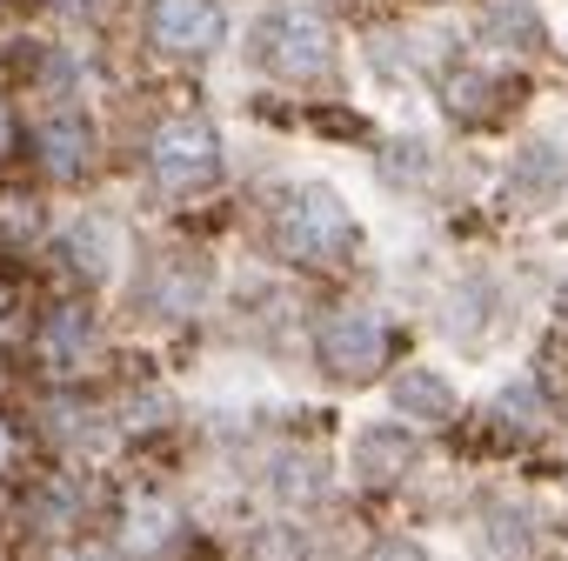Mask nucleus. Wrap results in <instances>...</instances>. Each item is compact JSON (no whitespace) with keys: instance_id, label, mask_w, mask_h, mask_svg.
Wrapping results in <instances>:
<instances>
[{"instance_id":"nucleus-1","label":"nucleus","mask_w":568,"mask_h":561,"mask_svg":"<svg viewBox=\"0 0 568 561\" xmlns=\"http://www.w3.org/2000/svg\"><path fill=\"white\" fill-rule=\"evenodd\" d=\"M241 54H247V68H261L267 81H288V88L328 81L335 74V28L308 0H274V8L254 14Z\"/></svg>"},{"instance_id":"nucleus-2","label":"nucleus","mask_w":568,"mask_h":561,"mask_svg":"<svg viewBox=\"0 0 568 561\" xmlns=\"http://www.w3.org/2000/svg\"><path fill=\"white\" fill-rule=\"evenodd\" d=\"M267 241L288 254V261H342V254L362 241V227H355V214L342 207L335 187L302 181V187H288V194L274 201V214H267Z\"/></svg>"},{"instance_id":"nucleus-3","label":"nucleus","mask_w":568,"mask_h":561,"mask_svg":"<svg viewBox=\"0 0 568 561\" xmlns=\"http://www.w3.org/2000/svg\"><path fill=\"white\" fill-rule=\"evenodd\" d=\"M148 174H154L161 194H201V187H214V174H221V134L201 114L161 121L154 141H148Z\"/></svg>"},{"instance_id":"nucleus-4","label":"nucleus","mask_w":568,"mask_h":561,"mask_svg":"<svg viewBox=\"0 0 568 561\" xmlns=\"http://www.w3.org/2000/svg\"><path fill=\"white\" fill-rule=\"evenodd\" d=\"M315 355H322L328 375H342V381H368V375L388 361V322H382L375 308L348 302V308H335V315L315 328Z\"/></svg>"},{"instance_id":"nucleus-5","label":"nucleus","mask_w":568,"mask_h":561,"mask_svg":"<svg viewBox=\"0 0 568 561\" xmlns=\"http://www.w3.org/2000/svg\"><path fill=\"white\" fill-rule=\"evenodd\" d=\"M148 41L174 61H207L227 41L221 0H148Z\"/></svg>"},{"instance_id":"nucleus-6","label":"nucleus","mask_w":568,"mask_h":561,"mask_svg":"<svg viewBox=\"0 0 568 561\" xmlns=\"http://www.w3.org/2000/svg\"><path fill=\"white\" fill-rule=\"evenodd\" d=\"M508 201H515V207H528V214H541V207L568 201V147H561V141H548V134L521 141V147L508 154Z\"/></svg>"},{"instance_id":"nucleus-7","label":"nucleus","mask_w":568,"mask_h":561,"mask_svg":"<svg viewBox=\"0 0 568 561\" xmlns=\"http://www.w3.org/2000/svg\"><path fill=\"white\" fill-rule=\"evenodd\" d=\"M34 161H41L54 181L88 174V161H94V121H88L81 108H54V114L34 128Z\"/></svg>"},{"instance_id":"nucleus-8","label":"nucleus","mask_w":568,"mask_h":561,"mask_svg":"<svg viewBox=\"0 0 568 561\" xmlns=\"http://www.w3.org/2000/svg\"><path fill=\"white\" fill-rule=\"evenodd\" d=\"M475 41L495 48V54H541L548 48V21L535 0H488L481 21H475Z\"/></svg>"},{"instance_id":"nucleus-9","label":"nucleus","mask_w":568,"mask_h":561,"mask_svg":"<svg viewBox=\"0 0 568 561\" xmlns=\"http://www.w3.org/2000/svg\"><path fill=\"white\" fill-rule=\"evenodd\" d=\"M41 361L48 368H88V355H94V322H88V308L81 302H61V308H48L41 315Z\"/></svg>"},{"instance_id":"nucleus-10","label":"nucleus","mask_w":568,"mask_h":561,"mask_svg":"<svg viewBox=\"0 0 568 561\" xmlns=\"http://www.w3.org/2000/svg\"><path fill=\"white\" fill-rule=\"evenodd\" d=\"M408 461H415V441L402 428H362V441H355L362 481H395V475H408Z\"/></svg>"},{"instance_id":"nucleus-11","label":"nucleus","mask_w":568,"mask_h":561,"mask_svg":"<svg viewBox=\"0 0 568 561\" xmlns=\"http://www.w3.org/2000/svg\"><path fill=\"white\" fill-rule=\"evenodd\" d=\"M535 541H541L535 508H521V501H495V508H488V528H481V548H488V554L515 561V554H528Z\"/></svg>"},{"instance_id":"nucleus-12","label":"nucleus","mask_w":568,"mask_h":561,"mask_svg":"<svg viewBox=\"0 0 568 561\" xmlns=\"http://www.w3.org/2000/svg\"><path fill=\"white\" fill-rule=\"evenodd\" d=\"M395 408L415 415V421H448V415H455V388H448L435 368H408V375L395 381Z\"/></svg>"},{"instance_id":"nucleus-13","label":"nucleus","mask_w":568,"mask_h":561,"mask_svg":"<svg viewBox=\"0 0 568 561\" xmlns=\"http://www.w3.org/2000/svg\"><path fill=\"white\" fill-rule=\"evenodd\" d=\"M435 167H442V154H435L428 141H395V147H388V161H382L388 187H428V181H435Z\"/></svg>"},{"instance_id":"nucleus-14","label":"nucleus","mask_w":568,"mask_h":561,"mask_svg":"<svg viewBox=\"0 0 568 561\" xmlns=\"http://www.w3.org/2000/svg\"><path fill=\"white\" fill-rule=\"evenodd\" d=\"M68 254H74V267H81L88 280H101V274L114 267V227H108V221H81V227L68 234Z\"/></svg>"},{"instance_id":"nucleus-15","label":"nucleus","mask_w":568,"mask_h":561,"mask_svg":"<svg viewBox=\"0 0 568 561\" xmlns=\"http://www.w3.org/2000/svg\"><path fill=\"white\" fill-rule=\"evenodd\" d=\"M168 534H174V514H168L161 501H148V508L128 514V554H154Z\"/></svg>"},{"instance_id":"nucleus-16","label":"nucleus","mask_w":568,"mask_h":561,"mask_svg":"<svg viewBox=\"0 0 568 561\" xmlns=\"http://www.w3.org/2000/svg\"><path fill=\"white\" fill-rule=\"evenodd\" d=\"M368 561H428V554H422V541H402V534H395V541H382Z\"/></svg>"},{"instance_id":"nucleus-17","label":"nucleus","mask_w":568,"mask_h":561,"mask_svg":"<svg viewBox=\"0 0 568 561\" xmlns=\"http://www.w3.org/2000/svg\"><path fill=\"white\" fill-rule=\"evenodd\" d=\"M14 147V108H8V94H0V154Z\"/></svg>"},{"instance_id":"nucleus-18","label":"nucleus","mask_w":568,"mask_h":561,"mask_svg":"<svg viewBox=\"0 0 568 561\" xmlns=\"http://www.w3.org/2000/svg\"><path fill=\"white\" fill-rule=\"evenodd\" d=\"M74 561H114V554H108V548H81Z\"/></svg>"},{"instance_id":"nucleus-19","label":"nucleus","mask_w":568,"mask_h":561,"mask_svg":"<svg viewBox=\"0 0 568 561\" xmlns=\"http://www.w3.org/2000/svg\"><path fill=\"white\" fill-rule=\"evenodd\" d=\"M8 455H14V441H8V428H0V461H8Z\"/></svg>"}]
</instances>
